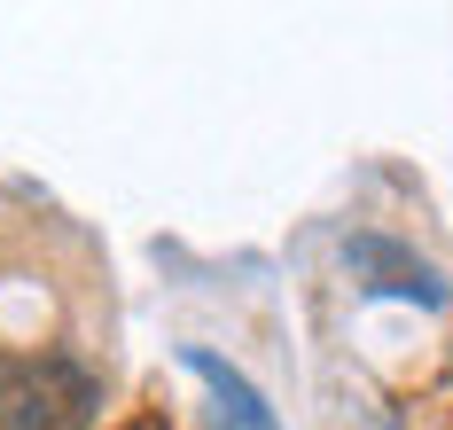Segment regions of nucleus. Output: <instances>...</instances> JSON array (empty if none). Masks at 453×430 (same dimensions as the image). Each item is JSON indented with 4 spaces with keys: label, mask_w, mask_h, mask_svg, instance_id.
<instances>
[{
    "label": "nucleus",
    "mask_w": 453,
    "mask_h": 430,
    "mask_svg": "<svg viewBox=\"0 0 453 430\" xmlns=\"http://www.w3.org/2000/svg\"><path fill=\"white\" fill-rule=\"evenodd\" d=\"M94 376L71 352H16L0 360V430H87L94 423Z\"/></svg>",
    "instance_id": "1"
},
{
    "label": "nucleus",
    "mask_w": 453,
    "mask_h": 430,
    "mask_svg": "<svg viewBox=\"0 0 453 430\" xmlns=\"http://www.w3.org/2000/svg\"><path fill=\"white\" fill-rule=\"evenodd\" d=\"M188 376L211 383V430H281V423H273V407L234 376V368H226L219 352H203V344H196V352H188Z\"/></svg>",
    "instance_id": "2"
},
{
    "label": "nucleus",
    "mask_w": 453,
    "mask_h": 430,
    "mask_svg": "<svg viewBox=\"0 0 453 430\" xmlns=\"http://www.w3.org/2000/svg\"><path fill=\"white\" fill-rule=\"evenodd\" d=\"M126 430H165V415H134V423H126Z\"/></svg>",
    "instance_id": "3"
}]
</instances>
